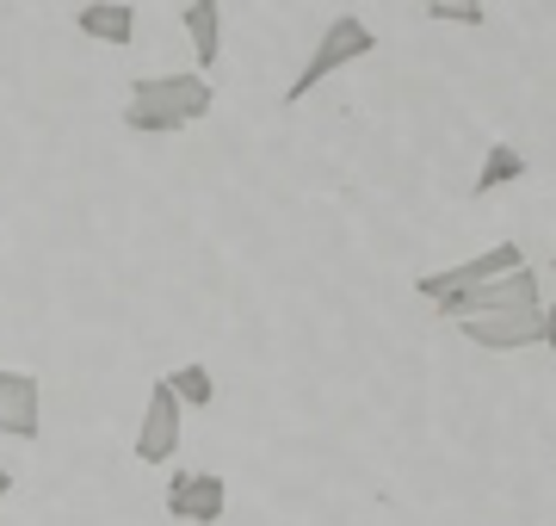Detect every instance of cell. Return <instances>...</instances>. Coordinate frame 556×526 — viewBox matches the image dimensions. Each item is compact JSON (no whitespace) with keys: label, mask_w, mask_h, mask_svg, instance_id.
<instances>
[{"label":"cell","mask_w":556,"mask_h":526,"mask_svg":"<svg viewBox=\"0 0 556 526\" xmlns=\"http://www.w3.org/2000/svg\"><path fill=\"white\" fill-rule=\"evenodd\" d=\"M427 20L433 25H470V32H477L489 13H482L477 0H427Z\"/></svg>","instance_id":"obj_13"},{"label":"cell","mask_w":556,"mask_h":526,"mask_svg":"<svg viewBox=\"0 0 556 526\" xmlns=\"http://www.w3.org/2000/svg\"><path fill=\"white\" fill-rule=\"evenodd\" d=\"M378 50V32L358 20V13H340V20H328L321 25V38H316V50H309V62H303V75L291 87H285V105H298V100H309L328 75H340V68H353L358 57H371Z\"/></svg>","instance_id":"obj_2"},{"label":"cell","mask_w":556,"mask_h":526,"mask_svg":"<svg viewBox=\"0 0 556 526\" xmlns=\"http://www.w3.org/2000/svg\"><path fill=\"white\" fill-rule=\"evenodd\" d=\"M544 347H556V298L544 304Z\"/></svg>","instance_id":"obj_14"},{"label":"cell","mask_w":556,"mask_h":526,"mask_svg":"<svg viewBox=\"0 0 556 526\" xmlns=\"http://www.w3.org/2000/svg\"><path fill=\"white\" fill-rule=\"evenodd\" d=\"M179 25H186V38H192L199 75L211 82V68L223 62V7H217V0H192V7L179 13Z\"/></svg>","instance_id":"obj_9"},{"label":"cell","mask_w":556,"mask_h":526,"mask_svg":"<svg viewBox=\"0 0 556 526\" xmlns=\"http://www.w3.org/2000/svg\"><path fill=\"white\" fill-rule=\"evenodd\" d=\"M75 25L87 32L93 43H112V50H124V43L137 38V7L130 0H93V7H80Z\"/></svg>","instance_id":"obj_10"},{"label":"cell","mask_w":556,"mask_h":526,"mask_svg":"<svg viewBox=\"0 0 556 526\" xmlns=\"http://www.w3.org/2000/svg\"><path fill=\"white\" fill-rule=\"evenodd\" d=\"M0 434L13 440H43V378L0 365Z\"/></svg>","instance_id":"obj_7"},{"label":"cell","mask_w":556,"mask_h":526,"mask_svg":"<svg viewBox=\"0 0 556 526\" xmlns=\"http://www.w3.org/2000/svg\"><path fill=\"white\" fill-rule=\"evenodd\" d=\"M211 82H204L199 68H186V75H142L130 87V100H124V130H137V137H174V130H192V124L211 118Z\"/></svg>","instance_id":"obj_1"},{"label":"cell","mask_w":556,"mask_h":526,"mask_svg":"<svg viewBox=\"0 0 556 526\" xmlns=\"http://www.w3.org/2000/svg\"><path fill=\"white\" fill-rule=\"evenodd\" d=\"M445 323H477V316H501V310H544L538 304V273L532 266H519V273H507V279L495 285H477V291H457V298H445V304H433Z\"/></svg>","instance_id":"obj_4"},{"label":"cell","mask_w":556,"mask_h":526,"mask_svg":"<svg viewBox=\"0 0 556 526\" xmlns=\"http://www.w3.org/2000/svg\"><path fill=\"white\" fill-rule=\"evenodd\" d=\"M551 266H556V261H551Z\"/></svg>","instance_id":"obj_16"},{"label":"cell","mask_w":556,"mask_h":526,"mask_svg":"<svg viewBox=\"0 0 556 526\" xmlns=\"http://www.w3.org/2000/svg\"><path fill=\"white\" fill-rule=\"evenodd\" d=\"M470 347L489 353H519V347H544V310H501V316H477V323H457Z\"/></svg>","instance_id":"obj_8"},{"label":"cell","mask_w":556,"mask_h":526,"mask_svg":"<svg viewBox=\"0 0 556 526\" xmlns=\"http://www.w3.org/2000/svg\"><path fill=\"white\" fill-rule=\"evenodd\" d=\"M179 434H186V403H179L174 390H167V378H155V390H149V403H142V422H137V452L142 465H167L179 452Z\"/></svg>","instance_id":"obj_5"},{"label":"cell","mask_w":556,"mask_h":526,"mask_svg":"<svg viewBox=\"0 0 556 526\" xmlns=\"http://www.w3.org/2000/svg\"><path fill=\"white\" fill-rule=\"evenodd\" d=\"M223 508H229V484L217 471H174L167 477V514L192 526H217Z\"/></svg>","instance_id":"obj_6"},{"label":"cell","mask_w":556,"mask_h":526,"mask_svg":"<svg viewBox=\"0 0 556 526\" xmlns=\"http://www.w3.org/2000/svg\"><path fill=\"white\" fill-rule=\"evenodd\" d=\"M13 496V465H0V502Z\"/></svg>","instance_id":"obj_15"},{"label":"cell","mask_w":556,"mask_h":526,"mask_svg":"<svg viewBox=\"0 0 556 526\" xmlns=\"http://www.w3.org/2000/svg\"><path fill=\"white\" fill-rule=\"evenodd\" d=\"M514 180H526V155H519L514 142H489V155H482V167H477V199H489V192H501V186H514Z\"/></svg>","instance_id":"obj_11"},{"label":"cell","mask_w":556,"mask_h":526,"mask_svg":"<svg viewBox=\"0 0 556 526\" xmlns=\"http://www.w3.org/2000/svg\"><path fill=\"white\" fill-rule=\"evenodd\" d=\"M519 266H526L519 242H495V248H482V254H470V261H457V266L420 273V279H415V291L427 298V304H445V298H457V291H477V285H495V279H507V273H519Z\"/></svg>","instance_id":"obj_3"},{"label":"cell","mask_w":556,"mask_h":526,"mask_svg":"<svg viewBox=\"0 0 556 526\" xmlns=\"http://www.w3.org/2000/svg\"><path fill=\"white\" fill-rule=\"evenodd\" d=\"M167 390H174L179 403H192V409L217 403V378H211V365H179V372H167Z\"/></svg>","instance_id":"obj_12"}]
</instances>
